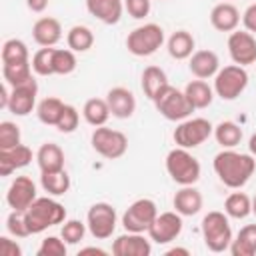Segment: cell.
<instances>
[{"label": "cell", "instance_id": "1", "mask_svg": "<svg viewBox=\"0 0 256 256\" xmlns=\"http://www.w3.org/2000/svg\"><path fill=\"white\" fill-rule=\"evenodd\" d=\"M212 168L224 186L232 190H240L252 178L256 170V158L250 152L242 154V152H236L234 148H224L214 156Z\"/></svg>", "mask_w": 256, "mask_h": 256}, {"label": "cell", "instance_id": "2", "mask_svg": "<svg viewBox=\"0 0 256 256\" xmlns=\"http://www.w3.org/2000/svg\"><path fill=\"white\" fill-rule=\"evenodd\" d=\"M24 218L30 234H40L56 224H62L66 220V208L58 200L50 198V194L38 196L24 212Z\"/></svg>", "mask_w": 256, "mask_h": 256}, {"label": "cell", "instance_id": "3", "mask_svg": "<svg viewBox=\"0 0 256 256\" xmlns=\"http://www.w3.org/2000/svg\"><path fill=\"white\" fill-rule=\"evenodd\" d=\"M166 172L178 186H192L200 180L202 166L196 156L188 152V148H172L166 154Z\"/></svg>", "mask_w": 256, "mask_h": 256}, {"label": "cell", "instance_id": "4", "mask_svg": "<svg viewBox=\"0 0 256 256\" xmlns=\"http://www.w3.org/2000/svg\"><path fill=\"white\" fill-rule=\"evenodd\" d=\"M200 230H202V240L210 252L218 254V252H224L230 248L232 228H230V220H228L226 212H218V210L208 212L202 218Z\"/></svg>", "mask_w": 256, "mask_h": 256}, {"label": "cell", "instance_id": "5", "mask_svg": "<svg viewBox=\"0 0 256 256\" xmlns=\"http://www.w3.org/2000/svg\"><path fill=\"white\" fill-rule=\"evenodd\" d=\"M162 44H164V28L154 22L134 28L126 38L128 52L138 58L152 56L154 52H158V48H162Z\"/></svg>", "mask_w": 256, "mask_h": 256}, {"label": "cell", "instance_id": "6", "mask_svg": "<svg viewBox=\"0 0 256 256\" xmlns=\"http://www.w3.org/2000/svg\"><path fill=\"white\" fill-rule=\"evenodd\" d=\"M152 102H154L156 110L170 122H182V120L190 118V114L194 112V106L186 98L184 90H178L172 84H168Z\"/></svg>", "mask_w": 256, "mask_h": 256}, {"label": "cell", "instance_id": "7", "mask_svg": "<svg viewBox=\"0 0 256 256\" xmlns=\"http://www.w3.org/2000/svg\"><path fill=\"white\" fill-rule=\"evenodd\" d=\"M248 86V72L244 66L228 64L220 68L214 76V94L222 100H236Z\"/></svg>", "mask_w": 256, "mask_h": 256}, {"label": "cell", "instance_id": "8", "mask_svg": "<svg viewBox=\"0 0 256 256\" xmlns=\"http://www.w3.org/2000/svg\"><path fill=\"white\" fill-rule=\"evenodd\" d=\"M214 134V126L206 118H186L174 128V144L180 148H198Z\"/></svg>", "mask_w": 256, "mask_h": 256}, {"label": "cell", "instance_id": "9", "mask_svg": "<svg viewBox=\"0 0 256 256\" xmlns=\"http://www.w3.org/2000/svg\"><path fill=\"white\" fill-rule=\"evenodd\" d=\"M92 148L96 154H100L106 160H116L122 158L128 150V138L124 132L114 130V128H106V126H98L94 128L92 136H90Z\"/></svg>", "mask_w": 256, "mask_h": 256}, {"label": "cell", "instance_id": "10", "mask_svg": "<svg viewBox=\"0 0 256 256\" xmlns=\"http://www.w3.org/2000/svg\"><path fill=\"white\" fill-rule=\"evenodd\" d=\"M118 224V216L112 204L108 202H96L88 208L86 212V226L88 232L96 238V240H108Z\"/></svg>", "mask_w": 256, "mask_h": 256}, {"label": "cell", "instance_id": "11", "mask_svg": "<svg viewBox=\"0 0 256 256\" xmlns=\"http://www.w3.org/2000/svg\"><path fill=\"white\" fill-rule=\"evenodd\" d=\"M158 216V206L150 198H138L134 200L122 214V226L126 232H148L150 224Z\"/></svg>", "mask_w": 256, "mask_h": 256}, {"label": "cell", "instance_id": "12", "mask_svg": "<svg viewBox=\"0 0 256 256\" xmlns=\"http://www.w3.org/2000/svg\"><path fill=\"white\" fill-rule=\"evenodd\" d=\"M182 216L176 210L160 212L148 228V238L156 244H170L182 234Z\"/></svg>", "mask_w": 256, "mask_h": 256}, {"label": "cell", "instance_id": "13", "mask_svg": "<svg viewBox=\"0 0 256 256\" xmlns=\"http://www.w3.org/2000/svg\"><path fill=\"white\" fill-rule=\"evenodd\" d=\"M228 54L234 64L250 66L256 62V36L248 30H234L228 36Z\"/></svg>", "mask_w": 256, "mask_h": 256}, {"label": "cell", "instance_id": "14", "mask_svg": "<svg viewBox=\"0 0 256 256\" xmlns=\"http://www.w3.org/2000/svg\"><path fill=\"white\" fill-rule=\"evenodd\" d=\"M38 198L36 194V184L30 176H16L10 186H8V192H6V202L12 210H18V212H26L28 206Z\"/></svg>", "mask_w": 256, "mask_h": 256}, {"label": "cell", "instance_id": "15", "mask_svg": "<svg viewBox=\"0 0 256 256\" xmlns=\"http://www.w3.org/2000/svg\"><path fill=\"white\" fill-rule=\"evenodd\" d=\"M36 96H38V84L32 78L26 84L14 86L10 90V100H8V110L14 116H28L38 104H36Z\"/></svg>", "mask_w": 256, "mask_h": 256}, {"label": "cell", "instance_id": "16", "mask_svg": "<svg viewBox=\"0 0 256 256\" xmlns=\"http://www.w3.org/2000/svg\"><path fill=\"white\" fill-rule=\"evenodd\" d=\"M112 254L114 256H150L152 244L140 232H126L112 242Z\"/></svg>", "mask_w": 256, "mask_h": 256}, {"label": "cell", "instance_id": "17", "mask_svg": "<svg viewBox=\"0 0 256 256\" xmlns=\"http://www.w3.org/2000/svg\"><path fill=\"white\" fill-rule=\"evenodd\" d=\"M106 102L110 106V112L114 118L126 120L136 112V98L132 94V90L124 88V86H114L108 90L106 94Z\"/></svg>", "mask_w": 256, "mask_h": 256}, {"label": "cell", "instance_id": "18", "mask_svg": "<svg viewBox=\"0 0 256 256\" xmlns=\"http://www.w3.org/2000/svg\"><path fill=\"white\" fill-rule=\"evenodd\" d=\"M188 68L194 78L208 80V78H214L216 72L220 70V58L214 50H196L188 58Z\"/></svg>", "mask_w": 256, "mask_h": 256}, {"label": "cell", "instance_id": "19", "mask_svg": "<svg viewBox=\"0 0 256 256\" xmlns=\"http://www.w3.org/2000/svg\"><path fill=\"white\" fill-rule=\"evenodd\" d=\"M86 10L102 24L112 26L118 24L124 14V0H86Z\"/></svg>", "mask_w": 256, "mask_h": 256}, {"label": "cell", "instance_id": "20", "mask_svg": "<svg viewBox=\"0 0 256 256\" xmlns=\"http://www.w3.org/2000/svg\"><path fill=\"white\" fill-rule=\"evenodd\" d=\"M32 38L42 48L56 46L62 38V24L52 16H42L32 26Z\"/></svg>", "mask_w": 256, "mask_h": 256}, {"label": "cell", "instance_id": "21", "mask_svg": "<svg viewBox=\"0 0 256 256\" xmlns=\"http://www.w3.org/2000/svg\"><path fill=\"white\" fill-rule=\"evenodd\" d=\"M204 198L202 192L192 184V186H180V190L172 198V206L180 216H196L202 210Z\"/></svg>", "mask_w": 256, "mask_h": 256}, {"label": "cell", "instance_id": "22", "mask_svg": "<svg viewBox=\"0 0 256 256\" xmlns=\"http://www.w3.org/2000/svg\"><path fill=\"white\" fill-rule=\"evenodd\" d=\"M240 20H242L240 10L232 2H218L210 10V24L218 32H234L238 28Z\"/></svg>", "mask_w": 256, "mask_h": 256}, {"label": "cell", "instance_id": "23", "mask_svg": "<svg viewBox=\"0 0 256 256\" xmlns=\"http://www.w3.org/2000/svg\"><path fill=\"white\" fill-rule=\"evenodd\" d=\"M32 162V150L26 144H18L8 150H0V176H10L14 170Z\"/></svg>", "mask_w": 256, "mask_h": 256}, {"label": "cell", "instance_id": "24", "mask_svg": "<svg viewBox=\"0 0 256 256\" xmlns=\"http://www.w3.org/2000/svg\"><path fill=\"white\" fill-rule=\"evenodd\" d=\"M166 48H168V54L174 60H188L196 52L194 50L196 40L188 30H176V32L170 34V38L166 42Z\"/></svg>", "mask_w": 256, "mask_h": 256}, {"label": "cell", "instance_id": "25", "mask_svg": "<svg viewBox=\"0 0 256 256\" xmlns=\"http://www.w3.org/2000/svg\"><path fill=\"white\" fill-rule=\"evenodd\" d=\"M40 172H54L64 168V150L56 142H44L36 152Z\"/></svg>", "mask_w": 256, "mask_h": 256}, {"label": "cell", "instance_id": "26", "mask_svg": "<svg viewBox=\"0 0 256 256\" xmlns=\"http://www.w3.org/2000/svg\"><path fill=\"white\" fill-rule=\"evenodd\" d=\"M140 84H142L144 96H146L148 100H154L170 82H168L166 72H164L160 66H146L144 72H142Z\"/></svg>", "mask_w": 256, "mask_h": 256}, {"label": "cell", "instance_id": "27", "mask_svg": "<svg viewBox=\"0 0 256 256\" xmlns=\"http://www.w3.org/2000/svg\"><path fill=\"white\" fill-rule=\"evenodd\" d=\"M184 94L186 98L190 100V104L194 106V110H202V108H208L214 100V88L208 86L206 80H190L184 88Z\"/></svg>", "mask_w": 256, "mask_h": 256}, {"label": "cell", "instance_id": "28", "mask_svg": "<svg viewBox=\"0 0 256 256\" xmlns=\"http://www.w3.org/2000/svg\"><path fill=\"white\" fill-rule=\"evenodd\" d=\"M228 250L232 256H256V224L242 226Z\"/></svg>", "mask_w": 256, "mask_h": 256}, {"label": "cell", "instance_id": "29", "mask_svg": "<svg viewBox=\"0 0 256 256\" xmlns=\"http://www.w3.org/2000/svg\"><path fill=\"white\" fill-rule=\"evenodd\" d=\"M82 116L90 126L98 128V126H104L108 122L112 112H110L106 98H88L82 106Z\"/></svg>", "mask_w": 256, "mask_h": 256}, {"label": "cell", "instance_id": "30", "mask_svg": "<svg viewBox=\"0 0 256 256\" xmlns=\"http://www.w3.org/2000/svg\"><path fill=\"white\" fill-rule=\"evenodd\" d=\"M32 62H8V64H2V78L4 82L14 88V86H20V84H26L30 82L34 76H32Z\"/></svg>", "mask_w": 256, "mask_h": 256}, {"label": "cell", "instance_id": "31", "mask_svg": "<svg viewBox=\"0 0 256 256\" xmlns=\"http://www.w3.org/2000/svg\"><path fill=\"white\" fill-rule=\"evenodd\" d=\"M224 212L228 214V218L244 220L252 214V198L246 192H232L224 200Z\"/></svg>", "mask_w": 256, "mask_h": 256}, {"label": "cell", "instance_id": "32", "mask_svg": "<svg viewBox=\"0 0 256 256\" xmlns=\"http://www.w3.org/2000/svg\"><path fill=\"white\" fill-rule=\"evenodd\" d=\"M40 184H42L44 192H48L50 196H64L70 190V176L64 168L54 170V172H42Z\"/></svg>", "mask_w": 256, "mask_h": 256}, {"label": "cell", "instance_id": "33", "mask_svg": "<svg viewBox=\"0 0 256 256\" xmlns=\"http://www.w3.org/2000/svg\"><path fill=\"white\" fill-rule=\"evenodd\" d=\"M214 138L222 148H236L242 142V128L232 120H222L214 126Z\"/></svg>", "mask_w": 256, "mask_h": 256}, {"label": "cell", "instance_id": "34", "mask_svg": "<svg viewBox=\"0 0 256 256\" xmlns=\"http://www.w3.org/2000/svg\"><path fill=\"white\" fill-rule=\"evenodd\" d=\"M66 44L74 52H88L94 46V32L84 24H76L68 30Z\"/></svg>", "mask_w": 256, "mask_h": 256}, {"label": "cell", "instance_id": "35", "mask_svg": "<svg viewBox=\"0 0 256 256\" xmlns=\"http://www.w3.org/2000/svg\"><path fill=\"white\" fill-rule=\"evenodd\" d=\"M62 110H64V102H62L60 98H56V96H46L44 100L38 102V106H36V116H38V120H40L42 124H46V126H56V122H58Z\"/></svg>", "mask_w": 256, "mask_h": 256}, {"label": "cell", "instance_id": "36", "mask_svg": "<svg viewBox=\"0 0 256 256\" xmlns=\"http://www.w3.org/2000/svg\"><path fill=\"white\" fill-rule=\"evenodd\" d=\"M28 60H30L28 46L20 38H8L2 44V64H8V62H28Z\"/></svg>", "mask_w": 256, "mask_h": 256}, {"label": "cell", "instance_id": "37", "mask_svg": "<svg viewBox=\"0 0 256 256\" xmlns=\"http://www.w3.org/2000/svg\"><path fill=\"white\" fill-rule=\"evenodd\" d=\"M76 52L70 48H54V56H52V66H54V74L60 76H68L76 70Z\"/></svg>", "mask_w": 256, "mask_h": 256}, {"label": "cell", "instance_id": "38", "mask_svg": "<svg viewBox=\"0 0 256 256\" xmlns=\"http://www.w3.org/2000/svg\"><path fill=\"white\" fill-rule=\"evenodd\" d=\"M52 56H54V46L50 48H40L38 52H34L32 56V70L38 76H52L54 74V66H52Z\"/></svg>", "mask_w": 256, "mask_h": 256}, {"label": "cell", "instance_id": "39", "mask_svg": "<svg viewBox=\"0 0 256 256\" xmlns=\"http://www.w3.org/2000/svg\"><path fill=\"white\" fill-rule=\"evenodd\" d=\"M86 224L80 220H64L62 228H60V236L64 238L66 244H78L84 240L86 236Z\"/></svg>", "mask_w": 256, "mask_h": 256}, {"label": "cell", "instance_id": "40", "mask_svg": "<svg viewBox=\"0 0 256 256\" xmlns=\"http://www.w3.org/2000/svg\"><path fill=\"white\" fill-rule=\"evenodd\" d=\"M18 144H22L20 142V126L10 120L0 122V150L14 148Z\"/></svg>", "mask_w": 256, "mask_h": 256}, {"label": "cell", "instance_id": "41", "mask_svg": "<svg viewBox=\"0 0 256 256\" xmlns=\"http://www.w3.org/2000/svg\"><path fill=\"white\" fill-rule=\"evenodd\" d=\"M78 122H80V112L72 104H64V110L56 122V130L62 134H72L78 128Z\"/></svg>", "mask_w": 256, "mask_h": 256}, {"label": "cell", "instance_id": "42", "mask_svg": "<svg viewBox=\"0 0 256 256\" xmlns=\"http://www.w3.org/2000/svg\"><path fill=\"white\" fill-rule=\"evenodd\" d=\"M6 230L14 238H28V236H32L30 230H28L24 212H18V210H12L8 214V218H6Z\"/></svg>", "mask_w": 256, "mask_h": 256}, {"label": "cell", "instance_id": "43", "mask_svg": "<svg viewBox=\"0 0 256 256\" xmlns=\"http://www.w3.org/2000/svg\"><path fill=\"white\" fill-rule=\"evenodd\" d=\"M68 244L64 242L62 236H48L42 240L40 248H38V256H66V248Z\"/></svg>", "mask_w": 256, "mask_h": 256}, {"label": "cell", "instance_id": "44", "mask_svg": "<svg viewBox=\"0 0 256 256\" xmlns=\"http://www.w3.org/2000/svg\"><path fill=\"white\" fill-rule=\"evenodd\" d=\"M124 10L134 20H142L152 10V0H124Z\"/></svg>", "mask_w": 256, "mask_h": 256}, {"label": "cell", "instance_id": "45", "mask_svg": "<svg viewBox=\"0 0 256 256\" xmlns=\"http://www.w3.org/2000/svg\"><path fill=\"white\" fill-rule=\"evenodd\" d=\"M0 256H22V248L8 236H0Z\"/></svg>", "mask_w": 256, "mask_h": 256}, {"label": "cell", "instance_id": "46", "mask_svg": "<svg viewBox=\"0 0 256 256\" xmlns=\"http://www.w3.org/2000/svg\"><path fill=\"white\" fill-rule=\"evenodd\" d=\"M242 24H244V30L248 32H256V2L250 4L244 12H242Z\"/></svg>", "mask_w": 256, "mask_h": 256}, {"label": "cell", "instance_id": "47", "mask_svg": "<svg viewBox=\"0 0 256 256\" xmlns=\"http://www.w3.org/2000/svg\"><path fill=\"white\" fill-rule=\"evenodd\" d=\"M26 6H28V10H32V12L40 14V12H44V10H46L48 0H26Z\"/></svg>", "mask_w": 256, "mask_h": 256}, {"label": "cell", "instance_id": "48", "mask_svg": "<svg viewBox=\"0 0 256 256\" xmlns=\"http://www.w3.org/2000/svg\"><path fill=\"white\" fill-rule=\"evenodd\" d=\"M8 100H10V90H8V84L4 82L0 86V108H8Z\"/></svg>", "mask_w": 256, "mask_h": 256}, {"label": "cell", "instance_id": "49", "mask_svg": "<svg viewBox=\"0 0 256 256\" xmlns=\"http://www.w3.org/2000/svg\"><path fill=\"white\" fill-rule=\"evenodd\" d=\"M84 254H96V256H106V250L98 248V246H86V248H80L78 256H84Z\"/></svg>", "mask_w": 256, "mask_h": 256}, {"label": "cell", "instance_id": "50", "mask_svg": "<svg viewBox=\"0 0 256 256\" xmlns=\"http://www.w3.org/2000/svg\"><path fill=\"white\" fill-rule=\"evenodd\" d=\"M176 254H180V256H190V250H188V248H180V246H174V248L166 250V256H176Z\"/></svg>", "mask_w": 256, "mask_h": 256}, {"label": "cell", "instance_id": "51", "mask_svg": "<svg viewBox=\"0 0 256 256\" xmlns=\"http://www.w3.org/2000/svg\"><path fill=\"white\" fill-rule=\"evenodd\" d=\"M248 152L256 158V132L250 136V140H248Z\"/></svg>", "mask_w": 256, "mask_h": 256}, {"label": "cell", "instance_id": "52", "mask_svg": "<svg viewBox=\"0 0 256 256\" xmlns=\"http://www.w3.org/2000/svg\"><path fill=\"white\" fill-rule=\"evenodd\" d=\"M252 214L256 216V194H254V198H252Z\"/></svg>", "mask_w": 256, "mask_h": 256}, {"label": "cell", "instance_id": "53", "mask_svg": "<svg viewBox=\"0 0 256 256\" xmlns=\"http://www.w3.org/2000/svg\"><path fill=\"white\" fill-rule=\"evenodd\" d=\"M224 2H228V0H224Z\"/></svg>", "mask_w": 256, "mask_h": 256}, {"label": "cell", "instance_id": "54", "mask_svg": "<svg viewBox=\"0 0 256 256\" xmlns=\"http://www.w3.org/2000/svg\"><path fill=\"white\" fill-rule=\"evenodd\" d=\"M160 2H162V0H160Z\"/></svg>", "mask_w": 256, "mask_h": 256}]
</instances>
